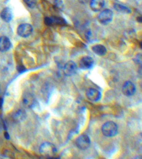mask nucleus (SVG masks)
<instances>
[{
    "label": "nucleus",
    "mask_w": 142,
    "mask_h": 159,
    "mask_svg": "<svg viewBox=\"0 0 142 159\" xmlns=\"http://www.w3.org/2000/svg\"><path fill=\"white\" fill-rule=\"evenodd\" d=\"M102 132L106 137H113L116 135L118 132V126L112 121L107 122L102 125Z\"/></svg>",
    "instance_id": "1"
},
{
    "label": "nucleus",
    "mask_w": 142,
    "mask_h": 159,
    "mask_svg": "<svg viewBox=\"0 0 142 159\" xmlns=\"http://www.w3.org/2000/svg\"><path fill=\"white\" fill-rule=\"evenodd\" d=\"M39 152L46 157H54L57 152L55 146L51 142H44L39 147Z\"/></svg>",
    "instance_id": "2"
},
{
    "label": "nucleus",
    "mask_w": 142,
    "mask_h": 159,
    "mask_svg": "<svg viewBox=\"0 0 142 159\" xmlns=\"http://www.w3.org/2000/svg\"><path fill=\"white\" fill-rule=\"evenodd\" d=\"M113 19V12L109 9H105L100 13L98 16L99 23L103 25H107L110 23Z\"/></svg>",
    "instance_id": "3"
},
{
    "label": "nucleus",
    "mask_w": 142,
    "mask_h": 159,
    "mask_svg": "<svg viewBox=\"0 0 142 159\" xmlns=\"http://www.w3.org/2000/svg\"><path fill=\"white\" fill-rule=\"evenodd\" d=\"M33 31V26L30 24L24 23L19 26L17 28V34L22 37H29Z\"/></svg>",
    "instance_id": "4"
},
{
    "label": "nucleus",
    "mask_w": 142,
    "mask_h": 159,
    "mask_svg": "<svg viewBox=\"0 0 142 159\" xmlns=\"http://www.w3.org/2000/svg\"><path fill=\"white\" fill-rule=\"evenodd\" d=\"M90 145V140L89 137L86 135H80L76 140L77 147L81 150H86Z\"/></svg>",
    "instance_id": "5"
},
{
    "label": "nucleus",
    "mask_w": 142,
    "mask_h": 159,
    "mask_svg": "<svg viewBox=\"0 0 142 159\" xmlns=\"http://www.w3.org/2000/svg\"><path fill=\"white\" fill-rule=\"evenodd\" d=\"M77 66L74 61H69L66 63L63 67V71L66 76H71L76 73Z\"/></svg>",
    "instance_id": "6"
},
{
    "label": "nucleus",
    "mask_w": 142,
    "mask_h": 159,
    "mask_svg": "<svg viewBox=\"0 0 142 159\" xmlns=\"http://www.w3.org/2000/svg\"><path fill=\"white\" fill-rule=\"evenodd\" d=\"M136 91L135 86L131 81H127L122 87V92L126 96H133Z\"/></svg>",
    "instance_id": "7"
},
{
    "label": "nucleus",
    "mask_w": 142,
    "mask_h": 159,
    "mask_svg": "<svg viewBox=\"0 0 142 159\" xmlns=\"http://www.w3.org/2000/svg\"><path fill=\"white\" fill-rule=\"evenodd\" d=\"M94 64L93 59L90 56L82 57L79 61V67L82 69L87 70L91 69Z\"/></svg>",
    "instance_id": "8"
},
{
    "label": "nucleus",
    "mask_w": 142,
    "mask_h": 159,
    "mask_svg": "<svg viewBox=\"0 0 142 159\" xmlns=\"http://www.w3.org/2000/svg\"><path fill=\"white\" fill-rule=\"evenodd\" d=\"M22 102L24 105L28 108L33 107L36 104L35 98L30 93L24 94L22 97Z\"/></svg>",
    "instance_id": "9"
},
{
    "label": "nucleus",
    "mask_w": 142,
    "mask_h": 159,
    "mask_svg": "<svg viewBox=\"0 0 142 159\" xmlns=\"http://www.w3.org/2000/svg\"><path fill=\"white\" fill-rule=\"evenodd\" d=\"M11 47V43L10 39L5 36L0 37V52H6Z\"/></svg>",
    "instance_id": "10"
},
{
    "label": "nucleus",
    "mask_w": 142,
    "mask_h": 159,
    "mask_svg": "<svg viewBox=\"0 0 142 159\" xmlns=\"http://www.w3.org/2000/svg\"><path fill=\"white\" fill-rule=\"evenodd\" d=\"M86 96L90 101L93 102H97L101 98V93L99 91L95 89H89L87 91Z\"/></svg>",
    "instance_id": "11"
},
{
    "label": "nucleus",
    "mask_w": 142,
    "mask_h": 159,
    "mask_svg": "<svg viewBox=\"0 0 142 159\" xmlns=\"http://www.w3.org/2000/svg\"><path fill=\"white\" fill-rule=\"evenodd\" d=\"M104 6H105L104 0H90V9L94 12L101 11Z\"/></svg>",
    "instance_id": "12"
},
{
    "label": "nucleus",
    "mask_w": 142,
    "mask_h": 159,
    "mask_svg": "<svg viewBox=\"0 0 142 159\" xmlns=\"http://www.w3.org/2000/svg\"><path fill=\"white\" fill-rule=\"evenodd\" d=\"M0 16L2 19V20L6 23H9L11 21L13 18V13L11 11V9L8 8H5L0 13Z\"/></svg>",
    "instance_id": "13"
},
{
    "label": "nucleus",
    "mask_w": 142,
    "mask_h": 159,
    "mask_svg": "<svg viewBox=\"0 0 142 159\" xmlns=\"http://www.w3.org/2000/svg\"><path fill=\"white\" fill-rule=\"evenodd\" d=\"M92 51L98 56H102L107 53L106 47L102 44H96L92 47Z\"/></svg>",
    "instance_id": "14"
},
{
    "label": "nucleus",
    "mask_w": 142,
    "mask_h": 159,
    "mask_svg": "<svg viewBox=\"0 0 142 159\" xmlns=\"http://www.w3.org/2000/svg\"><path fill=\"white\" fill-rule=\"evenodd\" d=\"M113 8L117 12L121 14H130L131 13V9L119 3H115Z\"/></svg>",
    "instance_id": "15"
},
{
    "label": "nucleus",
    "mask_w": 142,
    "mask_h": 159,
    "mask_svg": "<svg viewBox=\"0 0 142 159\" xmlns=\"http://www.w3.org/2000/svg\"><path fill=\"white\" fill-rule=\"evenodd\" d=\"M26 117V112L23 110V109H19L17 111H16L14 115L13 118L14 121L17 122H20L23 121Z\"/></svg>",
    "instance_id": "16"
},
{
    "label": "nucleus",
    "mask_w": 142,
    "mask_h": 159,
    "mask_svg": "<svg viewBox=\"0 0 142 159\" xmlns=\"http://www.w3.org/2000/svg\"><path fill=\"white\" fill-rule=\"evenodd\" d=\"M24 3L30 8H34L37 5V0H23Z\"/></svg>",
    "instance_id": "17"
},
{
    "label": "nucleus",
    "mask_w": 142,
    "mask_h": 159,
    "mask_svg": "<svg viewBox=\"0 0 142 159\" xmlns=\"http://www.w3.org/2000/svg\"><path fill=\"white\" fill-rule=\"evenodd\" d=\"M54 5L59 9H63V3L62 2V0H55Z\"/></svg>",
    "instance_id": "18"
},
{
    "label": "nucleus",
    "mask_w": 142,
    "mask_h": 159,
    "mask_svg": "<svg viewBox=\"0 0 142 159\" xmlns=\"http://www.w3.org/2000/svg\"><path fill=\"white\" fill-rule=\"evenodd\" d=\"M44 23L47 26L52 25V21L51 17H46L44 18Z\"/></svg>",
    "instance_id": "19"
},
{
    "label": "nucleus",
    "mask_w": 142,
    "mask_h": 159,
    "mask_svg": "<svg viewBox=\"0 0 142 159\" xmlns=\"http://www.w3.org/2000/svg\"><path fill=\"white\" fill-rule=\"evenodd\" d=\"M136 59H137V63H139L140 64H141V57L140 54H138L136 56Z\"/></svg>",
    "instance_id": "20"
},
{
    "label": "nucleus",
    "mask_w": 142,
    "mask_h": 159,
    "mask_svg": "<svg viewBox=\"0 0 142 159\" xmlns=\"http://www.w3.org/2000/svg\"><path fill=\"white\" fill-rule=\"evenodd\" d=\"M78 1L81 4H86L89 0H78Z\"/></svg>",
    "instance_id": "21"
},
{
    "label": "nucleus",
    "mask_w": 142,
    "mask_h": 159,
    "mask_svg": "<svg viewBox=\"0 0 142 159\" xmlns=\"http://www.w3.org/2000/svg\"><path fill=\"white\" fill-rule=\"evenodd\" d=\"M3 104V99L2 98H0V109L2 108Z\"/></svg>",
    "instance_id": "22"
},
{
    "label": "nucleus",
    "mask_w": 142,
    "mask_h": 159,
    "mask_svg": "<svg viewBox=\"0 0 142 159\" xmlns=\"http://www.w3.org/2000/svg\"><path fill=\"white\" fill-rule=\"evenodd\" d=\"M5 138H9V134H8V132H5Z\"/></svg>",
    "instance_id": "23"
},
{
    "label": "nucleus",
    "mask_w": 142,
    "mask_h": 159,
    "mask_svg": "<svg viewBox=\"0 0 142 159\" xmlns=\"http://www.w3.org/2000/svg\"><path fill=\"white\" fill-rule=\"evenodd\" d=\"M47 159H58V158H57L54 157H47Z\"/></svg>",
    "instance_id": "24"
},
{
    "label": "nucleus",
    "mask_w": 142,
    "mask_h": 159,
    "mask_svg": "<svg viewBox=\"0 0 142 159\" xmlns=\"http://www.w3.org/2000/svg\"><path fill=\"white\" fill-rule=\"evenodd\" d=\"M135 159H141V158L140 157H137Z\"/></svg>",
    "instance_id": "25"
},
{
    "label": "nucleus",
    "mask_w": 142,
    "mask_h": 159,
    "mask_svg": "<svg viewBox=\"0 0 142 159\" xmlns=\"http://www.w3.org/2000/svg\"><path fill=\"white\" fill-rule=\"evenodd\" d=\"M0 159H3V158H1V157H0Z\"/></svg>",
    "instance_id": "26"
},
{
    "label": "nucleus",
    "mask_w": 142,
    "mask_h": 159,
    "mask_svg": "<svg viewBox=\"0 0 142 159\" xmlns=\"http://www.w3.org/2000/svg\"><path fill=\"white\" fill-rule=\"evenodd\" d=\"M0 89H1V88H0Z\"/></svg>",
    "instance_id": "27"
}]
</instances>
